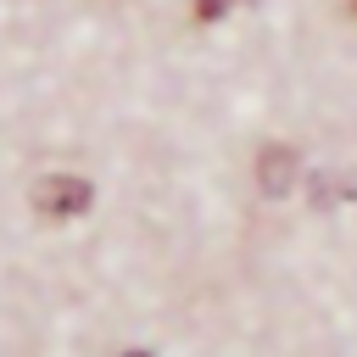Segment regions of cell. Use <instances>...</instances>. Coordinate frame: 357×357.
<instances>
[{"mask_svg":"<svg viewBox=\"0 0 357 357\" xmlns=\"http://www.w3.org/2000/svg\"><path fill=\"white\" fill-rule=\"evenodd\" d=\"M223 11H229V0H195V22H212Z\"/></svg>","mask_w":357,"mask_h":357,"instance_id":"3957f363","label":"cell"},{"mask_svg":"<svg viewBox=\"0 0 357 357\" xmlns=\"http://www.w3.org/2000/svg\"><path fill=\"white\" fill-rule=\"evenodd\" d=\"M351 11H357V0H351Z\"/></svg>","mask_w":357,"mask_h":357,"instance_id":"5b68a950","label":"cell"},{"mask_svg":"<svg viewBox=\"0 0 357 357\" xmlns=\"http://www.w3.org/2000/svg\"><path fill=\"white\" fill-rule=\"evenodd\" d=\"M89 201H95V190H89V178H78V173H45V178L33 184V206H39L50 223L84 218Z\"/></svg>","mask_w":357,"mask_h":357,"instance_id":"6da1fadb","label":"cell"},{"mask_svg":"<svg viewBox=\"0 0 357 357\" xmlns=\"http://www.w3.org/2000/svg\"><path fill=\"white\" fill-rule=\"evenodd\" d=\"M257 184H262L268 195H284V190L296 184V151H290V145H262V156H257Z\"/></svg>","mask_w":357,"mask_h":357,"instance_id":"7a4b0ae2","label":"cell"},{"mask_svg":"<svg viewBox=\"0 0 357 357\" xmlns=\"http://www.w3.org/2000/svg\"><path fill=\"white\" fill-rule=\"evenodd\" d=\"M123 357H151V351H123Z\"/></svg>","mask_w":357,"mask_h":357,"instance_id":"277c9868","label":"cell"}]
</instances>
